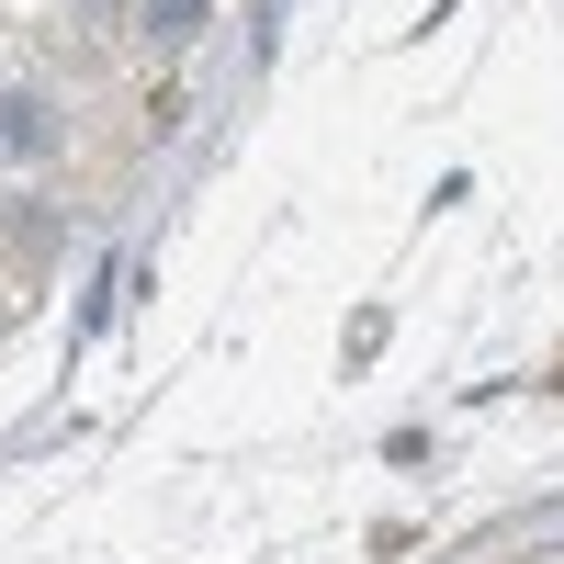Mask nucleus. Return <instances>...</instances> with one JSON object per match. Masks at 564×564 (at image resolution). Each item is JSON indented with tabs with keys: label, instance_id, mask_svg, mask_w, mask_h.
Masks as SVG:
<instances>
[{
	"label": "nucleus",
	"instance_id": "nucleus-1",
	"mask_svg": "<svg viewBox=\"0 0 564 564\" xmlns=\"http://www.w3.org/2000/svg\"><path fill=\"white\" fill-rule=\"evenodd\" d=\"M148 34L181 45V34H204V0H148Z\"/></svg>",
	"mask_w": 564,
	"mask_h": 564
},
{
	"label": "nucleus",
	"instance_id": "nucleus-2",
	"mask_svg": "<svg viewBox=\"0 0 564 564\" xmlns=\"http://www.w3.org/2000/svg\"><path fill=\"white\" fill-rule=\"evenodd\" d=\"M0 148H45V113L34 102H0Z\"/></svg>",
	"mask_w": 564,
	"mask_h": 564
}]
</instances>
